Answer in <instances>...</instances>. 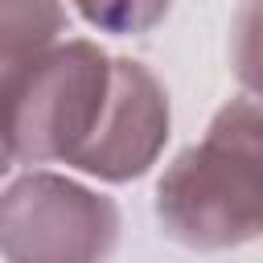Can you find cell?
Segmentation results:
<instances>
[{
    "instance_id": "obj_7",
    "label": "cell",
    "mask_w": 263,
    "mask_h": 263,
    "mask_svg": "<svg viewBox=\"0 0 263 263\" xmlns=\"http://www.w3.org/2000/svg\"><path fill=\"white\" fill-rule=\"evenodd\" d=\"M74 8L99 33H111V37H144V33H152L168 16L173 0H74Z\"/></svg>"
},
{
    "instance_id": "obj_4",
    "label": "cell",
    "mask_w": 263,
    "mask_h": 263,
    "mask_svg": "<svg viewBox=\"0 0 263 263\" xmlns=\"http://www.w3.org/2000/svg\"><path fill=\"white\" fill-rule=\"evenodd\" d=\"M168 123L173 107L164 82L136 58H111V82L99 123L74 152L70 168L107 185L136 181L160 160L168 144Z\"/></svg>"
},
{
    "instance_id": "obj_5",
    "label": "cell",
    "mask_w": 263,
    "mask_h": 263,
    "mask_svg": "<svg viewBox=\"0 0 263 263\" xmlns=\"http://www.w3.org/2000/svg\"><path fill=\"white\" fill-rule=\"evenodd\" d=\"M70 33L66 0H0V66L21 62Z\"/></svg>"
},
{
    "instance_id": "obj_1",
    "label": "cell",
    "mask_w": 263,
    "mask_h": 263,
    "mask_svg": "<svg viewBox=\"0 0 263 263\" xmlns=\"http://www.w3.org/2000/svg\"><path fill=\"white\" fill-rule=\"evenodd\" d=\"M156 226L189 251H230L263 238V103L230 99L205 136L156 181Z\"/></svg>"
},
{
    "instance_id": "obj_6",
    "label": "cell",
    "mask_w": 263,
    "mask_h": 263,
    "mask_svg": "<svg viewBox=\"0 0 263 263\" xmlns=\"http://www.w3.org/2000/svg\"><path fill=\"white\" fill-rule=\"evenodd\" d=\"M230 70L238 86L263 103V0H238L230 16Z\"/></svg>"
},
{
    "instance_id": "obj_2",
    "label": "cell",
    "mask_w": 263,
    "mask_h": 263,
    "mask_svg": "<svg viewBox=\"0 0 263 263\" xmlns=\"http://www.w3.org/2000/svg\"><path fill=\"white\" fill-rule=\"evenodd\" d=\"M111 53L99 41H53L0 66V140L12 164H70L99 123Z\"/></svg>"
},
{
    "instance_id": "obj_8",
    "label": "cell",
    "mask_w": 263,
    "mask_h": 263,
    "mask_svg": "<svg viewBox=\"0 0 263 263\" xmlns=\"http://www.w3.org/2000/svg\"><path fill=\"white\" fill-rule=\"evenodd\" d=\"M12 168V156H8V148H4V140H0V177Z\"/></svg>"
},
{
    "instance_id": "obj_3",
    "label": "cell",
    "mask_w": 263,
    "mask_h": 263,
    "mask_svg": "<svg viewBox=\"0 0 263 263\" xmlns=\"http://www.w3.org/2000/svg\"><path fill=\"white\" fill-rule=\"evenodd\" d=\"M119 247V205L62 173L33 168L0 189V255L12 263H90Z\"/></svg>"
}]
</instances>
